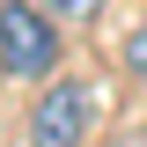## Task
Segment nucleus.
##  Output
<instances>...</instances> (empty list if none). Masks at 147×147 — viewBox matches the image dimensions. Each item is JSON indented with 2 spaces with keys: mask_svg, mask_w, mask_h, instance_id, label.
Instances as JSON below:
<instances>
[{
  "mask_svg": "<svg viewBox=\"0 0 147 147\" xmlns=\"http://www.w3.org/2000/svg\"><path fill=\"white\" fill-rule=\"evenodd\" d=\"M44 15H59V22H96L103 15V0H37Z\"/></svg>",
  "mask_w": 147,
  "mask_h": 147,
  "instance_id": "nucleus-3",
  "label": "nucleus"
},
{
  "mask_svg": "<svg viewBox=\"0 0 147 147\" xmlns=\"http://www.w3.org/2000/svg\"><path fill=\"white\" fill-rule=\"evenodd\" d=\"M118 59H125V74H140V81H147V22H140V30H125Z\"/></svg>",
  "mask_w": 147,
  "mask_h": 147,
  "instance_id": "nucleus-4",
  "label": "nucleus"
},
{
  "mask_svg": "<svg viewBox=\"0 0 147 147\" xmlns=\"http://www.w3.org/2000/svg\"><path fill=\"white\" fill-rule=\"evenodd\" d=\"M88 125H96V88L81 74H59L30 110V147H88Z\"/></svg>",
  "mask_w": 147,
  "mask_h": 147,
  "instance_id": "nucleus-2",
  "label": "nucleus"
},
{
  "mask_svg": "<svg viewBox=\"0 0 147 147\" xmlns=\"http://www.w3.org/2000/svg\"><path fill=\"white\" fill-rule=\"evenodd\" d=\"M59 66V15H44L37 0H7L0 7V74L37 81Z\"/></svg>",
  "mask_w": 147,
  "mask_h": 147,
  "instance_id": "nucleus-1",
  "label": "nucleus"
}]
</instances>
